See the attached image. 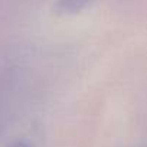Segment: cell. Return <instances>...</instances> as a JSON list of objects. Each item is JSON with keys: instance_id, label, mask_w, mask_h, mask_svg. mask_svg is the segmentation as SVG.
Here are the masks:
<instances>
[{"instance_id": "obj_1", "label": "cell", "mask_w": 147, "mask_h": 147, "mask_svg": "<svg viewBox=\"0 0 147 147\" xmlns=\"http://www.w3.org/2000/svg\"><path fill=\"white\" fill-rule=\"evenodd\" d=\"M94 0H56L53 5V12L59 16H69L84 10Z\"/></svg>"}, {"instance_id": "obj_2", "label": "cell", "mask_w": 147, "mask_h": 147, "mask_svg": "<svg viewBox=\"0 0 147 147\" xmlns=\"http://www.w3.org/2000/svg\"><path fill=\"white\" fill-rule=\"evenodd\" d=\"M9 147H32L29 141L26 140H19V141H15L13 144H10Z\"/></svg>"}]
</instances>
